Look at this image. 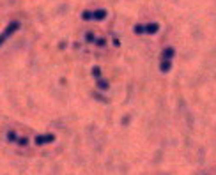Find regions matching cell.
Returning <instances> with one entry per match:
<instances>
[{"mask_svg": "<svg viewBox=\"0 0 216 175\" xmlns=\"http://www.w3.org/2000/svg\"><path fill=\"white\" fill-rule=\"evenodd\" d=\"M18 27H20V23H18V21H12V23H11V25L4 30V34L0 35V44H2V42H4V41H5V39H7V37H9V35L16 30V28H18Z\"/></svg>", "mask_w": 216, "mask_h": 175, "instance_id": "obj_1", "label": "cell"}, {"mask_svg": "<svg viewBox=\"0 0 216 175\" xmlns=\"http://www.w3.org/2000/svg\"><path fill=\"white\" fill-rule=\"evenodd\" d=\"M44 142H53V135H46V136L35 138V143H44Z\"/></svg>", "mask_w": 216, "mask_h": 175, "instance_id": "obj_2", "label": "cell"}]
</instances>
